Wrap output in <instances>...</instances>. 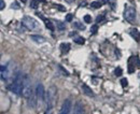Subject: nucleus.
Listing matches in <instances>:
<instances>
[{"label":"nucleus","instance_id":"obj_14","mask_svg":"<svg viewBox=\"0 0 140 114\" xmlns=\"http://www.w3.org/2000/svg\"><path fill=\"white\" fill-rule=\"evenodd\" d=\"M131 35L133 36L134 38H136V39L140 38V35H138V31H137V29H136V28H133V30L131 31Z\"/></svg>","mask_w":140,"mask_h":114},{"label":"nucleus","instance_id":"obj_19","mask_svg":"<svg viewBox=\"0 0 140 114\" xmlns=\"http://www.w3.org/2000/svg\"><path fill=\"white\" fill-rule=\"evenodd\" d=\"M44 114H54L53 113V107H48V109H46Z\"/></svg>","mask_w":140,"mask_h":114},{"label":"nucleus","instance_id":"obj_7","mask_svg":"<svg viewBox=\"0 0 140 114\" xmlns=\"http://www.w3.org/2000/svg\"><path fill=\"white\" fill-rule=\"evenodd\" d=\"M73 114H84V106L82 105V102L78 101V102L74 103Z\"/></svg>","mask_w":140,"mask_h":114},{"label":"nucleus","instance_id":"obj_10","mask_svg":"<svg viewBox=\"0 0 140 114\" xmlns=\"http://www.w3.org/2000/svg\"><path fill=\"white\" fill-rule=\"evenodd\" d=\"M30 38H31V40H34L35 42H37V43H43L45 41V39L43 37L38 36V35H31V36H30Z\"/></svg>","mask_w":140,"mask_h":114},{"label":"nucleus","instance_id":"obj_27","mask_svg":"<svg viewBox=\"0 0 140 114\" xmlns=\"http://www.w3.org/2000/svg\"><path fill=\"white\" fill-rule=\"evenodd\" d=\"M22 1H23V2H25V1H26V0H22Z\"/></svg>","mask_w":140,"mask_h":114},{"label":"nucleus","instance_id":"obj_4","mask_svg":"<svg viewBox=\"0 0 140 114\" xmlns=\"http://www.w3.org/2000/svg\"><path fill=\"white\" fill-rule=\"evenodd\" d=\"M124 18H125L127 22L133 23L135 19H136V9L134 7H127L125 9V12H124Z\"/></svg>","mask_w":140,"mask_h":114},{"label":"nucleus","instance_id":"obj_22","mask_svg":"<svg viewBox=\"0 0 140 114\" xmlns=\"http://www.w3.org/2000/svg\"><path fill=\"white\" fill-rule=\"evenodd\" d=\"M57 26L59 27V30H64L65 29V25L63 23H60V22H57Z\"/></svg>","mask_w":140,"mask_h":114},{"label":"nucleus","instance_id":"obj_6","mask_svg":"<svg viewBox=\"0 0 140 114\" xmlns=\"http://www.w3.org/2000/svg\"><path fill=\"white\" fill-rule=\"evenodd\" d=\"M35 93H36V95H37L38 99L44 100V98H45V89H44V86H43L42 83H37Z\"/></svg>","mask_w":140,"mask_h":114},{"label":"nucleus","instance_id":"obj_26","mask_svg":"<svg viewBox=\"0 0 140 114\" xmlns=\"http://www.w3.org/2000/svg\"><path fill=\"white\" fill-rule=\"evenodd\" d=\"M37 1H39V2H45V0H37Z\"/></svg>","mask_w":140,"mask_h":114},{"label":"nucleus","instance_id":"obj_1","mask_svg":"<svg viewBox=\"0 0 140 114\" xmlns=\"http://www.w3.org/2000/svg\"><path fill=\"white\" fill-rule=\"evenodd\" d=\"M24 79L25 76H23V74L18 72L16 74V76L14 77V81L12 82L11 86H10V89L13 94L17 95V96H20L23 94V88H24Z\"/></svg>","mask_w":140,"mask_h":114},{"label":"nucleus","instance_id":"obj_11","mask_svg":"<svg viewBox=\"0 0 140 114\" xmlns=\"http://www.w3.org/2000/svg\"><path fill=\"white\" fill-rule=\"evenodd\" d=\"M82 90H83V93H84V94H86V95L94 96V93H93V90H92L86 84H82Z\"/></svg>","mask_w":140,"mask_h":114},{"label":"nucleus","instance_id":"obj_24","mask_svg":"<svg viewBox=\"0 0 140 114\" xmlns=\"http://www.w3.org/2000/svg\"><path fill=\"white\" fill-rule=\"evenodd\" d=\"M122 84H123V86L127 85V80H126V79H123V80H122Z\"/></svg>","mask_w":140,"mask_h":114},{"label":"nucleus","instance_id":"obj_20","mask_svg":"<svg viewBox=\"0 0 140 114\" xmlns=\"http://www.w3.org/2000/svg\"><path fill=\"white\" fill-rule=\"evenodd\" d=\"M97 29H98V26H97V25L92 26V28H91V32H92V33H96V32H97Z\"/></svg>","mask_w":140,"mask_h":114},{"label":"nucleus","instance_id":"obj_25","mask_svg":"<svg viewBox=\"0 0 140 114\" xmlns=\"http://www.w3.org/2000/svg\"><path fill=\"white\" fill-rule=\"evenodd\" d=\"M101 19H103V16H98V17H97V22H98V23L101 22Z\"/></svg>","mask_w":140,"mask_h":114},{"label":"nucleus","instance_id":"obj_23","mask_svg":"<svg viewBox=\"0 0 140 114\" xmlns=\"http://www.w3.org/2000/svg\"><path fill=\"white\" fill-rule=\"evenodd\" d=\"M3 9H4V1L0 0V10H3Z\"/></svg>","mask_w":140,"mask_h":114},{"label":"nucleus","instance_id":"obj_16","mask_svg":"<svg viewBox=\"0 0 140 114\" xmlns=\"http://www.w3.org/2000/svg\"><path fill=\"white\" fill-rule=\"evenodd\" d=\"M83 20H84L85 23H91L92 22V16L91 15H89V14H86V15H84V17H83Z\"/></svg>","mask_w":140,"mask_h":114},{"label":"nucleus","instance_id":"obj_3","mask_svg":"<svg viewBox=\"0 0 140 114\" xmlns=\"http://www.w3.org/2000/svg\"><path fill=\"white\" fill-rule=\"evenodd\" d=\"M34 94V90H33V86H31V83H30L29 79L27 76H25L24 79V88H23V96L25 97V99L27 100L28 98Z\"/></svg>","mask_w":140,"mask_h":114},{"label":"nucleus","instance_id":"obj_17","mask_svg":"<svg viewBox=\"0 0 140 114\" xmlns=\"http://www.w3.org/2000/svg\"><path fill=\"white\" fill-rule=\"evenodd\" d=\"M92 8H94V9H98V8H100L101 7V3L99 1H94V2H92Z\"/></svg>","mask_w":140,"mask_h":114},{"label":"nucleus","instance_id":"obj_5","mask_svg":"<svg viewBox=\"0 0 140 114\" xmlns=\"http://www.w3.org/2000/svg\"><path fill=\"white\" fill-rule=\"evenodd\" d=\"M72 109V102L70 99H66L63 105H61V108L59 110V113L58 114H70V111Z\"/></svg>","mask_w":140,"mask_h":114},{"label":"nucleus","instance_id":"obj_21","mask_svg":"<svg viewBox=\"0 0 140 114\" xmlns=\"http://www.w3.org/2000/svg\"><path fill=\"white\" fill-rule=\"evenodd\" d=\"M72 20V14H67L66 15V22H71Z\"/></svg>","mask_w":140,"mask_h":114},{"label":"nucleus","instance_id":"obj_15","mask_svg":"<svg viewBox=\"0 0 140 114\" xmlns=\"http://www.w3.org/2000/svg\"><path fill=\"white\" fill-rule=\"evenodd\" d=\"M74 42L78 43V44H84L85 43V40L83 39L82 37H78V38L74 39Z\"/></svg>","mask_w":140,"mask_h":114},{"label":"nucleus","instance_id":"obj_8","mask_svg":"<svg viewBox=\"0 0 140 114\" xmlns=\"http://www.w3.org/2000/svg\"><path fill=\"white\" fill-rule=\"evenodd\" d=\"M37 95H36V93H34V94L30 96L28 99H27V102H28V105L30 108H35L36 106H37Z\"/></svg>","mask_w":140,"mask_h":114},{"label":"nucleus","instance_id":"obj_12","mask_svg":"<svg viewBox=\"0 0 140 114\" xmlns=\"http://www.w3.org/2000/svg\"><path fill=\"white\" fill-rule=\"evenodd\" d=\"M1 80L3 82H6L8 80V76H7V67H4L3 65L1 66Z\"/></svg>","mask_w":140,"mask_h":114},{"label":"nucleus","instance_id":"obj_13","mask_svg":"<svg viewBox=\"0 0 140 114\" xmlns=\"http://www.w3.org/2000/svg\"><path fill=\"white\" fill-rule=\"evenodd\" d=\"M60 49H61V52H63V53H66V52H68L70 50V44L69 43H63L60 45Z\"/></svg>","mask_w":140,"mask_h":114},{"label":"nucleus","instance_id":"obj_2","mask_svg":"<svg viewBox=\"0 0 140 114\" xmlns=\"http://www.w3.org/2000/svg\"><path fill=\"white\" fill-rule=\"evenodd\" d=\"M22 24L29 30H35L39 27V24L37 23V20L30 16H24L22 19Z\"/></svg>","mask_w":140,"mask_h":114},{"label":"nucleus","instance_id":"obj_18","mask_svg":"<svg viewBox=\"0 0 140 114\" xmlns=\"http://www.w3.org/2000/svg\"><path fill=\"white\" fill-rule=\"evenodd\" d=\"M114 74H115L116 76L122 75V69H121V68H116L115 71H114Z\"/></svg>","mask_w":140,"mask_h":114},{"label":"nucleus","instance_id":"obj_9","mask_svg":"<svg viewBox=\"0 0 140 114\" xmlns=\"http://www.w3.org/2000/svg\"><path fill=\"white\" fill-rule=\"evenodd\" d=\"M38 15H39V16H41V17H42V18L44 19V23H45V26H46V28H49V29L51 30V31H53V30H55V27H54V25L52 24V22H51L50 19H46V18H44V17L42 16V15H40V14H38Z\"/></svg>","mask_w":140,"mask_h":114}]
</instances>
